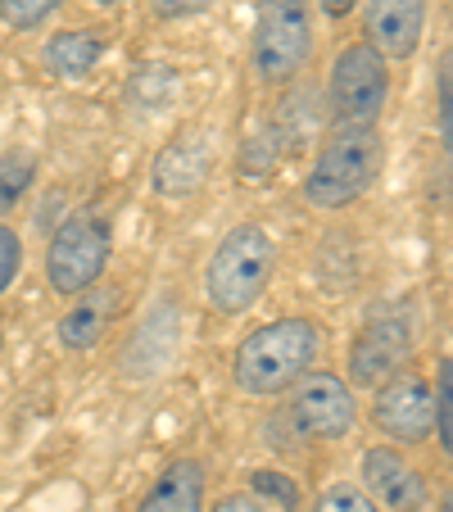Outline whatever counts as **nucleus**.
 Masks as SVG:
<instances>
[{
  "label": "nucleus",
  "mask_w": 453,
  "mask_h": 512,
  "mask_svg": "<svg viewBox=\"0 0 453 512\" xmlns=\"http://www.w3.org/2000/svg\"><path fill=\"white\" fill-rule=\"evenodd\" d=\"M318 358V327L309 318H277L236 345L232 377L245 395H281Z\"/></svg>",
  "instance_id": "1"
},
{
  "label": "nucleus",
  "mask_w": 453,
  "mask_h": 512,
  "mask_svg": "<svg viewBox=\"0 0 453 512\" xmlns=\"http://www.w3.org/2000/svg\"><path fill=\"white\" fill-rule=\"evenodd\" d=\"M381 136L372 127H336L327 136V145L318 150L313 168L304 173V200L313 209H345L358 195H367V186L381 173Z\"/></svg>",
  "instance_id": "2"
},
{
  "label": "nucleus",
  "mask_w": 453,
  "mask_h": 512,
  "mask_svg": "<svg viewBox=\"0 0 453 512\" xmlns=\"http://www.w3.org/2000/svg\"><path fill=\"white\" fill-rule=\"evenodd\" d=\"M272 259H277V250H272L268 232H263L259 223H236L232 232L218 241V250H213V259H209V272H204V295H209V304L222 318L250 313L272 277Z\"/></svg>",
  "instance_id": "3"
},
{
  "label": "nucleus",
  "mask_w": 453,
  "mask_h": 512,
  "mask_svg": "<svg viewBox=\"0 0 453 512\" xmlns=\"http://www.w3.org/2000/svg\"><path fill=\"white\" fill-rule=\"evenodd\" d=\"M313 50V0H259L250 37V68L263 87H281Z\"/></svg>",
  "instance_id": "4"
},
{
  "label": "nucleus",
  "mask_w": 453,
  "mask_h": 512,
  "mask_svg": "<svg viewBox=\"0 0 453 512\" xmlns=\"http://www.w3.org/2000/svg\"><path fill=\"white\" fill-rule=\"evenodd\" d=\"M390 96V68L386 59L376 55L367 41H354L336 55L331 64V87H327V105H331V123L336 127H372L376 114L386 109Z\"/></svg>",
  "instance_id": "5"
},
{
  "label": "nucleus",
  "mask_w": 453,
  "mask_h": 512,
  "mask_svg": "<svg viewBox=\"0 0 453 512\" xmlns=\"http://www.w3.org/2000/svg\"><path fill=\"white\" fill-rule=\"evenodd\" d=\"M109 250H114V241H109V227L100 223L96 213H73V218H64L46 245L50 286H55L59 295H68V300L82 295V290H91L100 281V272H105Z\"/></svg>",
  "instance_id": "6"
},
{
  "label": "nucleus",
  "mask_w": 453,
  "mask_h": 512,
  "mask_svg": "<svg viewBox=\"0 0 453 512\" xmlns=\"http://www.w3.org/2000/svg\"><path fill=\"white\" fill-rule=\"evenodd\" d=\"M286 417L304 440H340V435H349V426H354L358 404H354V390H349L345 377H336V372H304V377L290 386Z\"/></svg>",
  "instance_id": "7"
},
{
  "label": "nucleus",
  "mask_w": 453,
  "mask_h": 512,
  "mask_svg": "<svg viewBox=\"0 0 453 512\" xmlns=\"http://www.w3.org/2000/svg\"><path fill=\"white\" fill-rule=\"evenodd\" d=\"M413 349V331L399 313H376L349 345V381L363 390L386 386L390 377H399V368L408 363Z\"/></svg>",
  "instance_id": "8"
},
{
  "label": "nucleus",
  "mask_w": 453,
  "mask_h": 512,
  "mask_svg": "<svg viewBox=\"0 0 453 512\" xmlns=\"http://www.w3.org/2000/svg\"><path fill=\"white\" fill-rule=\"evenodd\" d=\"M372 422L381 435L399 440V445H422L431 440V386L413 372H399L386 386H376V404H372Z\"/></svg>",
  "instance_id": "9"
},
{
  "label": "nucleus",
  "mask_w": 453,
  "mask_h": 512,
  "mask_svg": "<svg viewBox=\"0 0 453 512\" xmlns=\"http://www.w3.org/2000/svg\"><path fill=\"white\" fill-rule=\"evenodd\" d=\"M363 32L381 59H408L422 46L426 0H363Z\"/></svg>",
  "instance_id": "10"
},
{
  "label": "nucleus",
  "mask_w": 453,
  "mask_h": 512,
  "mask_svg": "<svg viewBox=\"0 0 453 512\" xmlns=\"http://www.w3.org/2000/svg\"><path fill=\"white\" fill-rule=\"evenodd\" d=\"M363 485L372 503H386L390 512H422L426 481L417 467H408L395 449H367L363 454Z\"/></svg>",
  "instance_id": "11"
},
{
  "label": "nucleus",
  "mask_w": 453,
  "mask_h": 512,
  "mask_svg": "<svg viewBox=\"0 0 453 512\" xmlns=\"http://www.w3.org/2000/svg\"><path fill=\"white\" fill-rule=\"evenodd\" d=\"M204 177H209V141H204V132H182L159 150L150 182H155L159 195L177 200V195L200 191Z\"/></svg>",
  "instance_id": "12"
},
{
  "label": "nucleus",
  "mask_w": 453,
  "mask_h": 512,
  "mask_svg": "<svg viewBox=\"0 0 453 512\" xmlns=\"http://www.w3.org/2000/svg\"><path fill=\"white\" fill-rule=\"evenodd\" d=\"M118 313V290L114 286H91L82 290V295H73V304H68V313L59 318V345L64 349H91L105 340L109 322H114Z\"/></svg>",
  "instance_id": "13"
},
{
  "label": "nucleus",
  "mask_w": 453,
  "mask_h": 512,
  "mask_svg": "<svg viewBox=\"0 0 453 512\" xmlns=\"http://www.w3.org/2000/svg\"><path fill=\"white\" fill-rule=\"evenodd\" d=\"M136 512H204V467L195 458H173L136 503Z\"/></svg>",
  "instance_id": "14"
},
{
  "label": "nucleus",
  "mask_w": 453,
  "mask_h": 512,
  "mask_svg": "<svg viewBox=\"0 0 453 512\" xmlns=\"http://www.w3.org/2000/svg\"><path fill=\"white\" fill-rule=\"evenodd\" d=\"M105 55V41L91 28H73V32H55L46 41V64L55 68L59 78H87L91 68Z\"/></svg>",
  "instance_id": "15"
},
{
  "label": "nucleus",
  "mask_w": 453,
  "mask_h": 512,
  "mask_svg": "<svg viewBox=\"0 0 453 512\" xmlns=\"http://www.w3.org/2000/svg\"><path fill=\"white\" fill-rule=\"evenodd\" d=\"M32 182H37V155H32V150L0 155V213H10L14 204L28 195Z\"/></svg>",
  "instance_id": "16"
},
{
  "label": "nucleus",
  "mask_w": 453,
  "mask_h": 512,
  "mask_svg": "<svg viewBox=\"0 0 453 512\" xmlns=\"http://www.w3.org/2000/svg\"><path fill=\"white\" fill-rule=\"evenodd\" d=\"M132 105H141V109H164L168 100L177 96V73L173 68H164V64H150V68H141L132 78Z\"/></svg>",
  "instance_id": "17"
},
{
  "label": "nucleus",
  "mask_w": 453,
  "mask_h": 512,
  "mask_svg": "<svg viewBox=\"0 0 453 512\" xmlns=\"http://www.w3.org/2000/svg\"><path fill=\"white\" fill-rule=\"evenodd\" d=\"M431 413H435V440H440V449L449 454L453 449V363L444 358L440 363V377H435V390H431Z\"/></svg>",
  "instance_id": "18"
},
{
  "label": "nucleus",
  "mask_w": 453,
  "mask_h": 512,
  "mask_svg": "<svg viewBox=\"0 0 453 512\" xmlns=\"http://www.w3.org/2000/svg\"><path fill=\"white\" fill-rule=\"evenodd\" d=\"M64 0H0V19L10 23L14 32H32L59 10Z\"/></svg>",
  "instance_id": "19"
},
{
  "label": "nucleus",
  "mask_w": 453,
  "mask_h": 512,
  "mask_svg": "<svg viewBox=\"0 0 453 512\" xmlns=\"http://www.w3.org/2000/svg\"><path fill=\"white\" fill-rule=\"evenodd\" d=\"M309 512H381V508H376L358 485H327V490L313 499Z\"/></svg>",
  "instance_id": "20"
},
{
  "label": "nucleus",
  "mask_w": 453,
  "mask_h": 512,
  "mask_svg": "<svg viewBox=\"0 0 453 512\" xmlns=\"http://www.w3.org/2000/svg\"><path fill=\"white\" fill-rule=\"evenodd\" d=\"M250 494H268L286 512H299V485L286 472H250Z\"/></svg>",
  "instance_id": "21"
},
{
  "label": "nucleus",
  "mask_w": 453,
  "mask_h": 512,
  "mask_svg": "<svg viewBox=\"0 0 453 512\" xmlns=\"http://www.w3.org/2000/svg\"><path fill=\"white\" fill-rule=\"evenodd\" d=\"M19 268H23V245H19V236H14V227L0 223V295L14 286Z\"/></svg>",
  "instance_id": "22"
},
{
  "label": "nucleus",
  "mask_w": 453,
  "mask_h": 512,
  "mask_svg": "<svg viewBox=\"0 0 453 512\" xmlns=\"http://www.w3.org/2000/svg\"><path fill=\"white\" fill-rule=\"evenodd\" d=\"M435 87H440V141L449 145L453 141V64H449V55L440 59V78H435Z\"/></svg>",
  "instance_id": "23"
},
{
  "label": "nucleus",
  "mask_w": 453,
  "mask_h": 512,
  "mask_svg": "<svg viewBox=\"0 0 453 512\" xmlns=\"http://www.w3.org/2000/svg\"><path fill=\"white\" fill-rule=\"evenodd\" d=\"M209 5L213 0H150V14L173 23V19H195V14H204Z\"/></svg>",
  "instance_id": "24"
},
{
  "label": "nucleus",
  "mask_w": 453,
  "mask_h": 512,
  "mask_svg": "<svg viewBox=\"0 0 453 512\" xmlns=\"http://www.w3.org/2000/svg\"><path fill=\"white\" fill-rule=\"evenodd\" d=\"M209 512H268V508H263L254 494H222V499L213 503Z\"/></svg>",
  "instance_id": "25"
},
{
  "label": "nucleus",
  "mask_w": 453,
  "mask_h": 512,
  "mask_svg": "<svg viewBox=\"0 0 453 512\" xmlns=\"http://www.w3.org/2000/svg\"><path fill=\"white\" fill-rule=\"evenodd\" d=\"M358 0H322V10H327V19H345L349 10H354Z\"/></svg>",
  "instance_id": "26"
},
{
  "label": "nucleus",
  "mask_w": 453,
  "mask_h": 512,
  "mask_svg": "<svg viewBox=\"0 0 453 512\" xmlns=\"http://www.w3.org/2000/svg\"><path fill=\"white\" fill-rule=\"evenodd\" d=\"M100 5H118V0H100Z\"/></svg>",
  "instance_id": "27"
},
{
  "label": "nucleus",
  "mask_w": 453,
  "mask_h": 512,
  "mask_svg": "<svg viewBox=\"0 0 453 512\" xmlns=\"http://www.w3.org/2000/svg\"><path fill=\"white\" fill-rule=\"evenodd\" d=\"M0 345H5V340H0Z\"/></svg>",
  "instance_id": "28"
}]
</instances>
